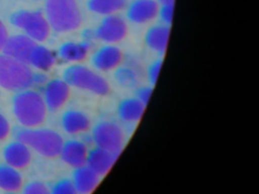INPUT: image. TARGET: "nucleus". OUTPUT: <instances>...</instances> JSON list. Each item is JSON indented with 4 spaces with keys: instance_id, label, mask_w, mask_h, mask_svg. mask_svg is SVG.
<instances>
[{
    "instance_id": "nucleus-1",
    "label": "nucleus",
    "mask_w": 259,
    "mask_h": 194,
    "mask_svg": "<svg viewBox=\"0 0 259 194\" xmlns=\"http://www.w3.org/2000/svg\"><path fill=\"white\" fill-rule=\"evenodd\" d=\"M48 111L43 95L35 89H23L13 97V114L23 127H40L46 120Z\"/></svg>"
},
{
    "instance_id": "nucleus-2",
    "label": "nucleus",
    "mask_w": 259,
    "mask_h": 194,
    "mask_svg": "<svg viewBox=\"0 0 259 194\" xmlns=\"http://www.w3.org/2000/svg\"><path fill=\"white\" fill-rule=\"evenodd\" d=\"M45 15L51 29L57 33L74 31L82 24L78 0H46Z\"/></svg>"
},
{
    "instance_id": "nucleus-3",
    "label": "nucleus",
    "mask_w": 259,
    "mask_h": 194,
    "mask_svg": "<svg viewBox=\"0 0 259 194\" xmlns=\"http://www.w3.org/2000/svg\"><path fill=\"white\" fill-rule=\"evenodd\" d=\"M15 135L16 139L22 141L31 150L48 159L60 156L64 142L58 132L49 128L22 127L16 130Z\"/></svg>"
},
{
    "instance_id": "nucleus-4",
    "label": "nucleus",
    "mask_w": 259,
    "mask_h": 194,
    "mask_svg": "<svg viewBox=\"0 0 259 194\" xmlns=\"http://www.w3.org/2000/svg\"><path fill=\"white\" fill-rule=\"evenodd\" d=\"M34 75L29 64L0 53V87L14 92L28 89L34 85Z\"/></svg>"
},
{
    "instance_id": "nucleus-5",
    "label": "nucleus",
    "mask_w": 259,
    "mask_h": 194,
    "mask_svg": "<svg viewBox=\"0 0 259 194\" xmlns=\"http://www.w3.org/2000/svg\"><path fill=\"white\" fill-rule=\"evenodd\" d=\"M63 79L72 87L100 96H105L110 92V83L102 74L79 63L68 67L63 72Z\"/></svg>"
},
{
    "instance_id": "nucleus-6",
    "label": "nucleus",
    "mask_w": 259,
    "mask_h": 194,
    "mask_svg": "<svg viewBox=\"0 0 259 194\" xmlns=\"http://www.w3.org/2000/svg\"><path fill=\"white\" fill-rule=\"evenodd\" d=\"M125 132L119 121L103 119L92 130V139L96 147L121 154L125 145Z\"/></svg>"
},
{
    "instance_id": "nucleus-7",
    "label": "nucleus",
    "mask_w": 259,
    "mask_h": 194,
    "mask_svg": "<svg viewBox=\"0 0 259 194\" xmlns=\"http://www.w3.org/2000/svg\"><path fill=\"white\" fill-rule=\"evenodd\" d=\"M10 21L36 42L46 41L52 30L46 15L40 11H19L12 14Z\"/></svg>"
},
{
    "instance_id": "nucleus-8",
    "label": "nucleus",
    "mask_w": 259,
    "mask_h": 194,
    "mask_svg": "<svg viewBox=\"0 0 259 194\" xmlns=\"http://www.w3.org/2000/svg\"><path fill=\"white\" fill-rule=\"evenodd\" d=\"M128 30L126 19L118 13L104 16L93 32L95 39L104 43L117 44L125 39Z\"/></svg>"
},
{
    "instance_id": "nucleus-9",
    "label": "nucleus",
    "mask_w": 259,
    "mask_h": 194,
    "mask_svg": "<svg viewBox=\"0 0 259 194\" xmlns=\"http://www.w3.org/2000/svg\"><path fill=\"white\" fill-rule=\"evenodd\" d=\"M123 59V53L116 44L104 43L94 52L91 63L98 72L107 73L122 65Z\"/></svg>"
},
{
    "instance_id": "nucleus-10",
    "label": "nucleus",
    "mask_w": 259,
    "mask_h": 194,
    "mask_svg": "<svg viewBox=\"0 0 259 194\" xmlns=\"http://www.w3.org/2000/svg\"><path fill=\"white\" fill-rule=\"evenodd\" d=\"M158 8L156 0H133L125 7V18L136 25L149 24L157 18Z\"/></svg>"
},
{
    "instance_id": "nucleus-11",
    "label": "nucleus",
    "mask_w": 259,
    "mask_h": 194,
    "mask_svg": "<svg viewBox=\"0 0 259 194\" xmlns=\"http://www.w3.org/2000/svg\"><path fill=\"white\" fill-rule=\"evenodd\" d=\"M48 109L57 112L63 107L70 95V86L64 79H53L47 82L42 93Z\"/></svg>"
},
{
    "instance_id": "nucleus-12",
    "label": "nucleus",
    "mask_w": 259,
    "mask_h": 194,
    "mask_svg": "<svg viewBox=\"0 0 259 194\" xmlns=\"http://www.w3.org/2000/svg\"><path fill=\"white\" fill-rule=\"evenodd\" d=\"M145 110L146 106L134 95L124 97L116 106V117L124 125H135L142 119Z\"/></svg>"
},
{
    "instance_id": "nucleus-13",
    "label": "nucleus",
    "mask_w": 259,
    "mask_h": 194,
    "mask_svg": "<svg viewBox=\"0 0 259 194\" xmlns=\"http://www.w3.org/2000/svg\"><path fill=\"white\" fill-rule=\"evenodd\" d=\"M170 30V26L160 22L150 26L144 35V42L147 48L162 57L167 50Z\"/></svg>"
},
{
    "instance_id": "nucleus-14",
    "label": "nucleus",
    "mask_w": 259,
    "mask_h": 194,
    "mask_svg": "<svg viewBox=\"0 0 259 194\" xmlns=\"http://www.w3.org/2000/svg\"><path fill=\"white\" fill-rule=\"evenodd\" d=\"M3 156L6 164L19 170L27 168L32 160L31 149L19 139L12 141L4 147Z\"/></svg>"
},
{
    "instance_id": "nucleus-15",
    "label": "nucleus",
    "mask_w": 259,
    "mask_h": 194,
    "mask_svg": "<svg viewBox=\"0 0 259 194\" xmlns=\"http://www.w3.org/2000/svg\"><path fill=\"white\" fill-rule=\"evenodd\" d=\"M119 156L117 153L95 146L89 150L86 165L100 177H104L111 171Z\"/></svg>"
},
{
    "instance_id": "nucleus-16",
    "label": "nucleus",
    "mask_w": 259,
    "mask_h": 194,
    "mask_svg": "<svg viewBox=\"0 0 259 194\" xmlns=\"http://www.w3.org/2000/svg\"><path fill=\"white\" fill-rule=\"evenodd\" d=\"M37 44L35 41L25 33L13 35L9 36L3 53L28 64L30 56Z\"/></svg>"
},
{
    "instance_id": "nucleus-17",
    "label": "nucleus",
    "mask_w": 259,
    "mask_h": 194,
    "mask_svg": "<svg viewBox=\"0 0 259 194\" xmlns=\"http://www.w3.org/2000/svg\"><path fill=\"white\" fill-rule=\"evenodd\" d=\"M89 151L85 142L78 139H70L63 142L59 156L66 165L76 168L86 165Z\"/></svg>"
},
{
    "instance_id": "nucleus-18",
    "label": "nucleus",
    "mask_w": 259,
    "mask_h": 194,
    "mask_svg": "<svg viewBox=\"0 0 259 194\" xmlns=\"http://www.w3.org/2000/svg\"><path fill=\"white\" fill-rule=\"evenodd\" d=\"M101 177L84 165L74 168L72 180L77 193L89 194L95 190L101 182Z\"/></svg>"
},
{
    "instance_id": "nucleus-19",
    "label": "nucleus",
    "mask_w": 259,
    "mask_h": 194,
    "mask_svg": "<svg viewBox=\"0 0 259 194\" xmlns=\"http://www.w3.org/2000/svg\"><path fill=\"white\" fill-rule=\"evenodd\" d=\"M61 125L69 134L78 135L85 133L91 128V120L84 112L70 109L63 113Z\"/></svg>"
},
{
    "instance_id": "nucleus-20",
    "label": "nucleus",
    "mask_w": 259,
    "mask_h": 194,
    "mask_svg": "<svg viewBox=\"0 0 259 194\" xmlns=\"http://www.w3.org/2000/svg\"><path fill=\"white\" fill-rule=\"evenodd\" d=\"M91 47L90 41L66 42L60 45L58 56L64 62L79 63L87 59Z\"/></svg>"
},
{
    "instance_id": "nucleus-21",
    "label": "nucleus",
    "mask_w": 259,
    "mask_h": 194,
    "mask_svg": "<svg viewBox=\"0 0 259 194\" xmlns=\"http://www.w3.org/2000/svg\"><path fill=\"white\" fill-rule=\"evenodd\" d=\"M23 188V177L19 169L7 164H0V189L16 192Z\"/></svg>"
},
{
    "instance_id": "nucleus-22",
    "label": "nucleus",
    "mask_w": 259,
    "mask_h": 194,
    "mask_svg": "<svg viewBox=\"0 0 259 194\" xmlns=\"http://www.w3.org/2000/svg\"><path fill=\"white\" fill-rule=\"evenodd\" d=\"M57 56L48 47L37 44L30 56L28 64L40 71H48L55 65Z\"/></svg>"
},
{
    "instance_id": "nucleus-23",
    "label": "nucleus",
    "mask_w": 259,
    "mask_h": 194,
    "mask_svg": "<svg viewBox=\"0 0 259 194\" xmlns=\"http://www.w3.org/2000/svg\"><path fill=\"white\" fill-rule=\"evenodd\" d=\"M127 0H89L88 9L97 15L107 16L125 10Z\"/></svg>"
},
{
    "instance_id": "nucleus-24",
    "label": "nucleus",
    "mask_w": 259,
    "mask_h": 194,
    "mask_svg": "<svg viewBox=\"0 0 259 194\" xmlns=\"http://www.w3.org/2000/svg\"><path fill=\"white\" fill-rule=\"evenodd\" d=\"M113 72L115 82L122 89H135L139 85V73L130 65H123L122 64Z\"/></svg>"
},
{
    "instance_id": "nucleus-25",
    "label": "nucleus",
    "mask_w": 259,
    "mask_h": 194,
    "mask_svg": "<svg viewBox=\"0 0 259 194\" xmlns=\"http://www.w3.org/2000/svg\"><path fill=\"white\" fill-rule=\"evenodd\" d=\"M163 67V59L162 57H157L149 62L145 71L147 81L149 84L155 86L158 80L160 71Z\"/></svg>"
},
{
    "instance_id": "nucleus-26",
    "label": "nucleus",
    "mask_w": 259,
    "mask_h": 194,
    "mask_svg": "<svg viewBox=\"0 0 259 194\" xmlns=\"http://www.w3.org/2000/svg\"><path fill=\"white\" fill-rule=\"evenodd\" d=\"M53 194H75V186L72 179L63 178L54 183L51 188Z\"/></svg>"
},
{
    "instance_id": "nucleus-27",
    "label": "nucleus",
    "mask_w": 259,
    "mask_h": 194,
    "mask_svg": "<svg viewBox=\"0 0 259 194\" xmlns=\"http://www.w3.org/2000/svg\"><path fill=\"white\" fill-rule=\"evenodd\" d=\"M174 5H159L157 18L159 22L165 25L171 26L174 21Z\"/></svg>"
},
{
    "instance_id": "nucleus-28",
    "label": "nucleus",
    "mask_w": 259,
    "mask_h": 194,
    "mask_svg": "<svg viewBox=\"0 0 259 194\" xmlns=\"http://www.w3.org/2000/svg\"><path fill=\"white\" fill-rule=\"evenodd\" d=\"M154 92V86L149 84L138 85L134 89V96L145 106H148Z\"/></svg>"
},
{
    "instance_id": "nucleus-29",
    "label": "nucleus",
    "mask_w": 259,
    "mask_h": 194,
    "mask_svg": "<svg viewBox=\"0 0 259 194\" xmlns=\"http://www.w3.org/2000/svg\"><path fill=\"white\" fill-rule=\"evenodd\" d=\"M24 192L26 194H48L51 192L49 187L45 183L34 180L27 183L23 187Z\"/></svg>"
},
{
    "instance_id": "nucleus-30",
    "label": "nucleus",
    "mask_w": 259,
    "mask_h": 194,
    "mask_svg": "<svg viewBox=\"0 0 259 194\" xmlns=\"http://www.w3.org/2000/svg\"><path fill=\"white\" fill-rule=\"evenodd\" d=\"M11 132V126L2 112H0V141L5 140Z\"/></svg>"
},
{
    "instance_id": "nucleus-31",
    "label": "nucleus",
    "mask_w": 259,
    "mask_h": 194,
    "mask_svg": "<svg viewBox=\"0 0 259 194\" xmlns=\"http://www.w3.org/2000/svg\"><path fill=\"white\" fill-rule=\"evenodd\" d=\"M8 29L4 22L0 20V53L4 50L6 42L9 38Z\"/></svg>"
},
{
    "instance_id": "nucleus-32",
    "label": "nucleus",
    "mask_w": 259,
    "mask_h": 194,
    "mask_svg": "<svg viewBox=\"0 0 259 194\" xmlns=\"http://www.w3.org/2000/svg\"><path fill=\"white\" fill-rule=\"evenodd\" d=\"M159 5L174 4L175 3V0H156Z\"/></svg>"
}]
</instances>
